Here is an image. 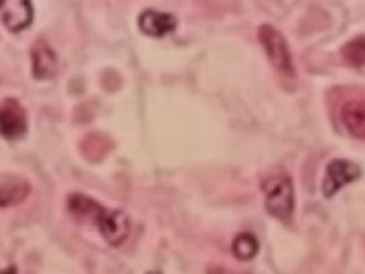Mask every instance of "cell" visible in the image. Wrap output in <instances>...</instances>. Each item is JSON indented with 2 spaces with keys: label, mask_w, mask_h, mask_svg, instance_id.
<instances>
[{
  "label": "cell",
  "mask_w": 365,
  "mask_h": 274,
  "mask_svg": "<svg viewBox=\"0 0 365 274\" xmlns=\"http://www.w3.org/2000/svg\"><path fill=\"white\" fill-rule=\"evenodd\" d=\"M138 27L147 36L163 37L175 30L177 20L170 13L148 9L138 16Z\"/></svg>",
  "instance_id": "obj_7"
},
{
  "label": "cell",
  "mask_w": 365,
  "mask_h": 274,
  "mask_svg": "<svg viewBox=\"0 0 365 274\" xmlns=\"http://www.w3.org/2000/svg\"><path fill=\"white\" fill-rule=\"evenodd\" d=\"M0 20L13 33L27 29L33 21L30 0H0Z\"/></svg>",
  "instance_id": "obj_6"
},
{
  "label": "cell",
  "mask_w": 365,
  "mask_h": 274,
  "mask_svg": "<svg viewBox=\"0 0 365 274\" xmlns=\"http://www.w3.org/2000/svg\"><path fill=\"white\" fill-rule=\"evenodd\" d=\"M258 39L265 50L271 64L285 77H294L295 70L291 53L284 36L269 24H264L258 30Z\"/></svg>",
  "instance_id": "obj_3"
},
{
  "label": "cell",
  "mask_w": 365,
  "mask_h": 274,
  "mask_svg": "<svg viewBox=\"0 0 365 274\" xmlns=\"http://www.w3.org/2000/svg\"><path fill=\"white\" fill-rule=\"evenodd\" d=\"M30 191V186L26 180L11 178L0 186V207L16 206L21 203Z\"/></svg>",
  "instance_id": "obj_10"
},
{
  "label": "cell",
  "mask_w": 365,
  "mask_h": 274,
  "mask_svg": "<svg viewBox=\"0 0 365 274\" xmlns=\"http://www.w3.org/2000/svg\"><path fill=\"white\" fill-rule=\"evenodd\" d=\"M67 207L74 217L96 224L104 240L111 245H120L128 237L130 220L120 210H108L81 193L71 194Z\"/></svg>",
  "instance_id": "obj_1"
},
{
  "label": "cell",
  "mask_w": 365,
  "mask_h": 274,
  "mask_svg": "<svg viewBox=\"0 0 365 274\" xmlns=\"http://www.w3.org/2000/svg\"><path fill=\"white\" fill-rule=\"evenodd\" d=\"M359 176L361 168L355 163L335 158L327 166L325 177L322 180V194L325 197H332L338 190L356 180Z\"/></svg>",
  "instance_id": "obj_4"
},
{
  "label": "cell",
  "mask_w": 365,
  "mask_h": 274,
  "mask_svg": "<svg viewBox=\"0 0 365 274\" xmlns=\"http://www.w3.org/2000/svg\"><path fill=\"white\" fill-rule=\"evenodd\" d=\"M265 193V208L272 217L288 221L294 213L295 197L292 181L288 176H272L261 184Z\"/></svg>",
  "instance_id": "obj_2"
},
{
  "label": "cell",
  "mask_w": 365,
  "mask_h": 274,
  "mask_svg": "<svg viewBox=\"0 0 365 274\" xmlns=\"http://www.w3.org/2000/svg\"><path fill=\"white\" fill-rule=\"evenodd\" d=\"M258 240L254 234L251 233H241L238 234L231 245L232 254L242 261H248L251 258H254L258 253Z\"/></svg>",
  "instance_id": "obj_11"
},
{
  "label": "cell",
  "mask_w": 365,
  "mask_h": 274,
  "mask_svg": "<svg viewBox=\"0 0 365 274\" xmlns=\"http://www.w3.org/2000/svg\"><path fill=\"white\" fill-rule=\"evenodd\" d=\"M342 54L354 66L365 64V37H358L346 43L342 49Z\"/></svg>",
  "instance_id": "obj_12"
},
{
  "label": "cell",
  "mask_w": 365,
  "mask_h": 274,
  "mask_svg": "<svg viewBox=\"0 0 365 274\" xmlns=\"http://www.w3.org/2000/svg\"><path fill=\"white\" fill-rule=\"evenodd\" d=\"M27 130V118L17 100L7 98L0 104V134L9 140L21 137Z\"/></svg>",
  "instance_id": "obj_5"
},
{
  "label": "cell",
  "mask_w": 365,
  "mask_h": 274,
  "mask_svg": "<svg viewBox=\"0 0 365 274\" xmlns=\"http://www.w3.org/2000/svg\"><path fill=\"white\" fill-rule=\"evenodd\" d=\"M341 118L351 136L365 140V98L348 100L341 108Z\"/></svg>",
  "instance_id": "obj_9"
},
{
  "label": "cell",
  "mask_w": 365,
  "mask_h": 274,
  "mask_svg": "<svg viewBox=\"0 0 365 274\" xmlns=\"http://www.w3.org/2000/svg\"><path fill=\"white\" fill-rule=\"evenodd\" d=\"M31 68L37 78H50L57 71V57L44 40L36 41L31 47Z\"/></svg>",
  "instance_id": "obj_8"
}]
</instances>
